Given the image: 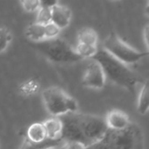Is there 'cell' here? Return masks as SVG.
<instances>
[{
  "instance_id": "obj_1",
  "label": "cell",
  "mask_w": 149,
  "mask_h": 149,
  "mask_svg": "<svg viewBox=\"0 0 149 149\" xmlns=\"http://www.w3.org/2000/svg\"><path fill=\"white\" fill-rule=\"evenodd\" d=\"M91 59L96 61L100 65L106 79H109L113 84L127 91H134L139 79L127 65L114 58L103 49L98 50Z\"/></svg>"
},
{
  "instance_id": "obj_2",
  "label": "cell",
  "mask_w": 149,
  "mask_h": 149,
  "mask_svg": "<svg viewBox=\"0 0 149 149\" xmlns=\"http://www.w3.org/2000/svg\"><path fill=\"white\" fill-rule=\"evenodd\" d=\"M31 46L55 63L69 64L82 60L75 52L74 48L67 42L58 38L51 40H44L39 43H31Z\"/></svg>"
},
{
  "instance_id": "obj_3",
  "label": "cell",
  "mask_w": 149,
  "mask_h": 149,
  "mask_svg": "<svg viewBox=\"0 0 149 149\" xmlns=\"http://www.w3.org/2000/svg\"><path fill=\"white\" fill-rule=\"evenodd\" d=\"M44 105L52 117H60L67 113H78L77 101L58 86H51L42 93Z\"/></svg>"
},
{
  "instance_id": "obj_4",
  "label": "cell",
  "mask_w": 149,
  "mask_h": 149,
  "mask_svg": "<svg viewBox=\"0 0 149 149\" xmlns=\"http://www.w3.org/2000/svg\"><path fill=\"white\" fill-rule=\"evenodd\" d=\"M104 138L110 149H144L143 132L133 122L123 130H108Z\"/></svg>"
},
{
  "instance_id": "obj_5",
  "label": "cell",
  "mask_w": 149,
  "mask_h": 149,
  "mask_svg": "<svg viewBox=\"0 0 149 149\" xmlns=\"http://www.w3.org/2000/svg\"><path fill=\"white\" fill-rule=\"evenodd\" d=\"M103 50L114 58L128 66L148 55V52H141L128 45L115 33H110L103 42Z\"/></svg>"
},
{
  "instance_id": "obj_6",
  "label": "cell",
  "mask_w": 149,
  "mask_h": 149,
  "mask_svg": "<svg viewBox=\"0 0 149 149\" xmlns=\"http://www.w3.org/2000/svg\"><path fill=\"white\" fill-rule=\"evenodd\" d=\"M78 120L82 134L88 144L102 140L108 131L105 118L78 113Z\"/></svg>"
},
{
  "instance_id": "obj_7",
  "label": "cell",
  "mask_w": 149,
  "mask_h": 149,
  "mask_svg": "<svg viewBox=\"0 0 149 149\" xmlns=\"http://www.w3.org/2000/svg\"><path fill=\"white\" fill-rule=\"evenodd\" d=\"M59 118L62 121L61 140L64 142H77L86 147L89 145L82 134L78 120V113H67Z\"/></svg>"
},
{
  "instance_id": "obj_8",
  "label": "cell",
  "mask_w": 149,
  "mask_h": 149,
  "mask_svg": "<svg viewBox=\"0 0 149 149\" xmlns=\"http://www.w3.org/2000/svg\"><path fill=\"white\" fill-rule=\"evenodd\" d=\"M106 77L100 65L91 59L82 78V85L91 89H102L106 85Z\"/></svg>"
},
{
  "instance_id": "obj_9",
  "label": "cell",
  "mask_w": 149,
  "mask_h": 149,
  "mask_svg": "<svg viewBox=\"0 0 149 149\" xmlns=\"http://www.w3.org/2000/svg\"><path fill=\"white\" fill-rule=\"evenodd\" d=\"M105 120L108 130L113 131L123 130L131 124L128 114L118 109H113L109 111L105 118Z\"/></svg>"
},
{
  "instance_id": "obj_10",
  "label": "cell",
  "mask_w": 149,
  "mask_h": 149,
  "mask_svg": "<svg viewBox=\"0 0 149 149\" xmlns=\"http://www.w3.org/2000/svg\"><path fill=\"white\" fill-rule=\"evenodd\" d=\"M72 19L71 10L58 3L52 8V23L58 26L60 30L66 28Z\"/></svg>"
},
{
  "instance_id": "obj_11",
  "label": "cell",
  "mask_w": 149,
  "mask_h": 149,
  "mask_svg": "<svg viewBox=\"0 0 149 149\" xmlns=\"http://www.w3.org/2000/svg\"><path fill=\"white\" fill-rule=\"evenodd\" d=\"M45 130L46 138L49 140H59L61 139L62 132V121L59 117H51L42 122Z\"/></svg>"
},
{
  "instance_id": "obj_12",
  "label": "cell",
  "mask_w": 149,
  "mask_h": 149,
  "mask_svg": "<svg viewBox=\"0 0 149 149\" xmlns=\"http://www.w3.org/2000/svg\"><path fill=\"white\" fill-rule=\"evenodd\" d=\"M26 139L32 143H40L46 140V134L42 122L31 124L26 132Z\"/></svg>"
},
{
  "instance_id": "obj_13",
  "label": "cell",
  "mask_w": 149,
  "mask_h": 149,
  "mask_svg": "<svg viewBox=\"0 0 149 149\" xmlns=\"http://www.w3.org/2000/svg\"><path fill=\"white\" fill-rule=\"evenodd\" d=\"M64 141L59 139V140H49L46 139L44 141L40 143H32L29 141L26 138L22 143V146L20 147V149H51V148H58L62 144Z\"/></svg>"
},
{
  "instance_id": "obj_14",
  "label": "cell",
  "mask_w": 149,
  "mask_h": 149,
  "mask_svg": "<svg viewBox=\"0 0 149 149\" xmlns=\"http://www.w3.org/2000/svg\"><path fill=\"white\" fill-rule=\"evenodd\" d=\"M25 36L31 43H39L45 40L44 25L38 23L30 24L25 30Z\"/></svg>"
},
{
  "instance_id": "obj_15",
  "label": "cell",
  "mask_w": 149,
  "mask_h": 149,
  "mask_svg": "<svg viewBox=\"0 0 149 149\" xmlns=\"http://www.w3.org/2000/svg\"><path fill=\"white\" fill-rule=\"evenodd\" d=\"M78 43L98 46V33L91 27L82 28L78 34Z\"/></svg>"
},
{
  "instance_id": "obj_16",
  "label": "cell",
  "mask_w": 149,
  "mask_h": 149,
  "mask_svg": "<svg viewBox=\"0 0 149 149\" xmlns=\"http://www.w3.org/2000/svg\"><path fill=\"white\" fill-rule=\"evenodd\" d=\"M137 109L138 112L144 115L148 113L149 109V88L148 82L147 81L141 87L138 97V103H137Z\"/></svg>"
},
{
  "instance_id": "obj_17",
  "label": "cell",
  "mask_w": 149,
  "mask_h": 149,
  "mask_svg": "<svg viewBox=\"0 0 149 149\" xmlns=\"http://www.w3.org/2000/svg\"><path fill=\"white\" fill-rule=\"evenodd\" d=\"M98 46H93L84 44H77V46L74 48L75 52L82 58H92L95 53L98 52Z\"/></svg>"
},
{
  "instance_id": "obj_18",
  "label": "cell",
  "mask_w": 149,
  "mask_h": 149,
  "mask_svg": "<svg viewBox=\"0 0 149 149\" xmlns=\"http://www.w3.org/2000/svg\"><path fill=\"white\" fill-rule=\"evenodd\" d=\"M51 22H52V8L40 5L39 9L38 10L36 23L42 25H45Z\"/></svg>"
},
{
  "instance_id": "obj_19",
  "label": "cell",
  "mask_w": 149,
  "mask_h": 149,
  "mask_svg": "<svg viewBox=\"0 0 149 149\" xmlns=\"http://www.w3.org/2000/svg\"><path fill=\"white\" fill-rule=\"evenodd\" d=\"M12 38L10 30L4 26H0V53L4 52Z\"/></svg>"
},
{
  "instance_id": "obj_20",
  "label": "cell",
  "mask_w": 149,
  "mask_h": 149,
  "mask_svg": "<svg viewBox=\"0 0 149 149\" xmlns=\"http://www.w3.org/2000/svg\"><path fill=\"white\" fill-rule=\"evenodd\" d=\"M44 27H45V40L54 39V38H57L58 37V34L60 32V29L58 26H56L54 24H52V22L44 25Z\"/></svg>"
},
{
  "instance_id": "obj_21",
  "label": "cell",
  "mask_w": 149,
  "mask_h": 149,
  "mask_svg": "<svg viewBox=\"0 0 149 149\" xmlns=\"http://www.w3.org/2000/svg\"><path fill=\"white\" fill-rule=\"evenodd\" d=\"M22 8L27 12L37 11L40 7V1L38 0H24L20 2Z\"/></svg>"
},
{
  "instance_id": "obj_22",
  "label": "cell",
  "mask_w": 149,
  "mask_h": 149,
  "mask_svg": "<svg viewBox=\"0 0 149 149\" xmlns=\"http://www.w3.org/2000/svg\"><path fill=\"white\" fill-rule=\"evenodd\" d=\"M37 89H38V83L37 84L32 80L23 83L20 86V91L23 92V94H31L32 93L37 92Z\"/></svg>"
},
{
  "instance_id": "obj_23",
  "label": "cell",
  "mask_w": 149,
  "mask_h": 149,
  "mask_svg": "<svg viewBox=\"0 0 149 149\" xmlns=\"http://www.w3.org/2000/svg\"><path fill=\"white\" fill-rule=\"evenodd\" d=\"M85 149H110L109 146L107 142V141L105 140V138H103L102 140L91 143L89 145H87Z\"/></svg>"
},
{
  "instance_id": "obj_24",
  "label": "cell",
  "mask_w": 149,
  "mask_h": 149,
  "mask_svg": "<svg viewBox=\"0 0 149 149\" xmlns=\"http://www.w3.org/2000/svg\"><path fill=\"white\" fill-rule=\"evenodd\" d=\"M86 146L77 142H64L58 149H85Z\"/></svg>"
},
{
  "instance_id": "obj_25",
  "label": "cell",
  "mask_w": 149,
  "mask_h": 149,
  "mask_svg": "<svg viewBox=\"0 0 149 149\" xmlns=\"http://www.w3.org/2000/svg\"><path fill=\"white\" fill-rule=\"evenodd\" d=\"M148 25H147L144 29V31H143V35H144V40H145V43H146V45H147V48H148Z\"/></svg>"
},
{
  "instance_id": "obj_26",
  "label": "cell",
  "mask_w": 149,
  "mask_h": 149,
  "mask_svg": "<svg viewBox=\"0 0 149 149\" xmlns=\"http://www.w3.org/2000/svg\"><path fill=\"white\" fill-rule=\"evenodd\" d=\"M51 149H58V148H51Z\"/></svg>"
}]
</instances>
